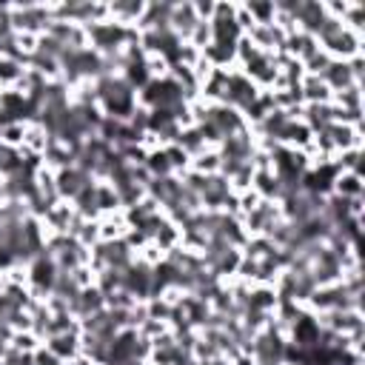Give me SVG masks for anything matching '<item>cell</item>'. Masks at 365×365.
<instances>
[{"mask_svg":"<svg viewBox=\"0 0 365 365\" xmlns=\"http://www.w3.org/2000/svg\"><path fill=\"white\" fill-rule=\"evenodd\" d=\"M94 91H97V106L106 117L111 120H123L128 123L131 114L137 111V91L120 77V74H106L94 80Z\"/></svg>","mask_w":365,"mask_h":365,"instance_id":"obj_1","label":"cell"},{"mask_svg":"<svg viewBox=\"0 0 365 365\" xmlns=\"http://www.w3.org/2000/svg\"><path fill=\"white\" fill-rule=\"evenodd\" d=\"M86 37H88V48H94L100 57H114L120 51H125L128 46H137V29L120 26L114 20H100L86 26Z\"/></svg>","mask_w":365,"mask_h":365,"instance_id":"obj_2","label":"cell"},{"mask_svg":"<svg viewBox=\"0 0 365 365\" xmlns=\"http://www.w3.org/2000/svg\"><path fill=\"white\" fill-rule=\"evenodd\" d=\"M26 271H29V291H31V297L37 299V302H46V297L51 294V288H54V279H57V265H54V259L43 251V254H37L31 262H26Z\"/></svg>","mask_w":365,"mask_h":365,"instance_id":"obj_3","label":"cell"},{"mask_svg":"<svg viewBox=\"0 0 365 365\" xmlns=\"http://www.w3.org/2000/svg\"><path fill=\"white\" fill-rule=\"evenodd\" d=\"M202 123H208L222 140L231 137V134H237V131H245V128H248V123L242 120V114H240L237 108L225 106V103H208Z\"/></svg>","mask_w":365,"mask_h":365,"instance_id":"obj_4","label":"cell"},{"mask_svg":"<svg viewBox=\"0 0 365 365\" xmlns=\"http://www.w3.org/2000/svg\"><path fill=\"white\" fill-rule=\"evenodd\" d=\"M151 285H154V268L134 257V262L123 271V291H128L137 302H145L151 299Z\"/></svg>","mask_w":365,"mask_h":365,"instance_id":"obj_5","label":"cell"},{"mask_svg":"<svg viewBox=\"0 0 365 365\" xmlns=\"http://www.w3.org/2000/svg\"><path fill=\"white\" fill-rule=\"evenodd\" d=\"M259 97V88L240 71V68H231L228 71V88H225V106L237 108L240 114Z\"/></svg>","mask_w":365,"mask_h":365,"instance_id":"obj_6","label":"cell"},{"mask_svg":"<svg viewBox=\"0 0 365 365\" xmlns=\"http://www.w3.org/2000/svg\"><path fill=\"white\" fill-rule=\"evenodd\" d=\"M77 220V211H74V205L68 202V200H57L43 217H40V222H43V231H46V240L51 237V234H68L71 231V222Z\"/></svg>","mask_w":365,"mask_h":365,"instance_id":"obj_7","label":"cell"},{"mask_svg":"<svg viewBox=\"0 0 365 365\" xmlns=\"http://www.w3.org/2000/svg\"><path fill=\"white\" fill-rule=\"evenodd\" d=\"M88 182H91V177L86 171H80L77 165H68V168L54 171V191H57L60 200H68L71 202Z\"/></svg>","mask_w":365,"mask_h":365,"instance_id":"obj_8","label":"cell"},{"mask_svg":"<svg viewBox=\"0 0 365 365\" xmlns=\"http://www.w3.org/2000/svg\"><path fill=\"white\" fill-rule=\"evenodd\" d=\"M297 29L317 37L319 26L328 20V11H325V3L322 0H299V9H297Z\"/></svg>","mask_w":365,"mask_h":365,"instance_id":"obj_9","label":"cell"},{"mask_svg":"<svg viewBox=\"0 0 365 365\" xmlns=\"http://www.w3.org/2000/svg\"><path fill=\"white\" fill-rule=\"evenodd\" d=\"M197 23H200V20H197V11H194V3H191V0H180V3L171 6L168 29H171L182 43L188 40V34H191V29H194Z\"/></svg>","mask_w":365,"mask_h":365,"instance_id":"obj_10","label":"cell"},{"mask_svg":"<svg viewBox=\"0 0 365 365\" xmlns=\"http://www.w3.org/2000/svg\"><path fill=\"white\" fill-rule=\"evenodd\" d=\"M108 6V20L120 23V26H128V29H137L143 11H145V0H114V3H106Z\"/></svg>","mask_w":365,"mask_h":365,"instance_id":"obj_11","label":"cell"},{"mask_svg":"<svg viewBox=\"0 0 365 365\" xmlns=\"http://www.w3.org/2000/svg\"><path fill=\"white\" fill-rule=\"evenodd\" d=\"M103 308H106V297H103V291H100L97 285L80 288V294L68 302V311H71L77 319H83V317H88V314H97V311H103Z\"/></svg>","mask_w":365,"mask_h":365,"instance_id":"obj_12","label":"cell"},{"mask_svg":"<svg viewBox=\"0 0 365 365\" xmlns=\"http://www.w3.org/2000/svg\"><path fill=\"white\" fill-rule=\"evenodd\" d=\"M171 6L168 0H145V11L137 23V31H154V29H168V17H171Z\"/></svg>","mask_w":365,"mask_h":365,"instance_id":"obj_13","label":"cell"},{"mask_svg":"<svg viewBox=\"0 0 365 365\" xmlns=\"http://www.w3.org/2000/svg\"><path fill=\"white\" fill-rule=\"evenodd\" d=\"M331 194H336L342 200L365 197V177L362 174H354V171H336V177L331 182Z\"/></svg>","mask_w":365,"mask_h":365,"instance_id":"obj_14","label":"cell"},{"mask_svg":"<svg viewBox=\"0 0 365 365\" xmlns=\"http://www.w3.org/2000/svg\"><path fill=\"white\" fill-rule=\"evenodd\" d=\"M319 80L328 86V91H331V94L345 91L348 86H354V83H356L345 60H331V63H328V68L322 71V77H319ZM359 86H362V83H359Z\"/></svg>","mask_w":365,"mask_h":365,"instance_id":"obj_15","label":"cell"},{"mask_svg":"<svg viewBox=\"0 0 365 365\" xmlns=\"http://www.w3.org/2000/svg\"><path fill=\"white\" fill-rule=\"evenodd\" d=\"M46 348L66 365L71 356L80 354V331H66V334H54L46 339Z\"/></svg>","mask_w":365,"mask_h":365,"instance_id":"obj_16","label":"cell"},{"mask_svg":"<svg viewBox=\"0 0 365 365\" xmlns=\"http://www.w3.org/2000/svg\"><path fill=\"white\" fill-rule=\"evenodd\" d=\"M302 123L317 134L325 131L334 123V106L331 103H314V106H302Z\"/></svg>","mask_w":365,"mask_h":365,"instance_id":"obj_17","label":"cell"},{"mask_svg":"<svg viewBox=\"0 0 365 365\" xmlns=\"http://www.w3.org/2000/svg\"><path fill=\"white\" fill-rule=\"evenodd\" d=\"M251 188L262 197V200H282V182H279V177L268 168V171H254V177H251Z\"/></svg>","mask_w":365,"mask_h":365,"instance_id":"obj_18","label":"cell"},{"mask_svg":"<svg viewBox=\"0 0 365 365\" xmlns=\"http://www.w3.org/2000/svg\"><path fill=\"white\" fill-rule=\"evenodd\" d=\"M299 94H302V106H314V103H331V91H328V86L319 80V77H311V74H305L302 80H299Z\"/></svg>","mask_w":365,"mask_h":365,"instance_id":"obj_19","label":"cell"},{"mask_svg":"<svg viewBox=\"0 0 365 365\" xmlns=\"http://www.w3.org/2000/svg\"><path fill=\"white\" fill-rule=\"evenodd\" d=\"M97 228H100V242H111V240H123V234L128 231L123 211L117 214H103L97 217Z\"/></svg>","mask_w":365,"mask_h":365,"instance_id":"obj_20","label":"cell"},{"mask_svg":"<svg viewBox=\"0 0 365 365\" xmlns=\"http://www.w3.org/2000/svg\"><path fill=\"white\" fill-rule=\"evenodd\" d=\"M94 200H97V217L123 211L120 197H117V191H114L108 182H97V180H94Z\"/></svg>","mask_w":365,"mask_h":365,"instance_id":"obj_21","label":"cell"},{"mask_svg":"<svg viewBox=\"0 0 365 365\" xmlns=\"http://www.w3.org/2000/svg\"><path fill=\"white\" fill-rule=\"evenodd\" d=\"M331 103L339 106L342 111H362V108H365V91H362L359 83H354V86H348L345 91H336V94L331 97Z\"/></svg>","mask_w":365,"mask_h":365,"instance_id":"obj_22","label":"cell"},{"mask_svg":"<svg viewBox=\"0 0 365 365\" xmlns=\"http://www.w3.org/2000/svg\"><path fill=\"white\" fill-rule=\"evenodd\" d=\"M48 131L40 125V123H26V137H23V145L20 148H26V151H31V154H46V148H48Z\"/></svg>","mask_w":365,"mask_h":365,"instance_id":"obj_23","label":"cell"},{"mask_svg":"<svg viewBox=\"0 0 365 365\" xmlns=\"http://www.w3.org/2000/svg\"><path fill=\"white\" fill-rule=\"evenodd\" d=\"M191 160L197 157V154H202L208 145H205V140H202V134H200V128L197 125H188V128H180V134H177V140H174Z\"/></svg>","mask_w":365,"mask_h":365,"instance_id":"obj_24","label":"cell"},{"mask_svg":"<svg viewBox=\"0 0 365 365\" xmlns=\"http://www.w3.org/2000/svg\"><path fill=\"white\" fill-rule=\"evenodd\" d=\"M20 171H26L20 148H9V145H0V180H6V177H14V174H20ZM29 174H31V171H29Z\"/></svg>","mask_w":365,"mask_h":365,"instance_id":"obj_25","label":"cell"},{"mask_svg":"<svg viewBox=\"0 0 365 365\" xmlns=\"http://www.w3.org/2000/svg\"><path fill=\"white\" fill-rule=\"evenodd\" d=\"M242 9L251 14L254 26H268V23H274V0H245Z\"/></svg>","mask_w":365,"mask_h":365,"instance_id":"obj_26","label":"cell"},{"mask_svg":"<svg viewBox=\"0 0 365 365\" xmlns=\"http://www.w3.org/2000/svg\"><path fill=\"white\" fill-rule=\"evenodd\" d=\"M220 151L217 148H205L202 154H197L194 160H191V171H197V174H205V177H214V174H220Z\"/></svg>","mask_w":365,"mask_h":365,"instance_id":"obj_27","label":"cell"},{"mask_svg":"<svg viewBox=\"0 0 365 365\" xmlns=\"http://www.w3.org/2000/svg\"><path fill=\"white\" fill-rule=\"evenodd\" d=\"M240 251H242V257H245V259H257V262H259V259H265L268 254H274V251H277V245H274L268 237H248V240H245V245H242Z\"/></svg>","mask_w":365,"mask_h":365,"instance_id":"obj_28","label":"cell"},{"mask_svg":"<svg viewBox=\"0 0 365 365\" xmlns=\"http://www.w3.org/2000/svg\"><path fill=\"white\" fill-rule=\"evenodd\" d=\"M143 165H145V171L151 174V180H160V177H174V171H171V163L165 160V151H163V148H157V151H148Z\"/></svg>","mask_w":365,"mask_h":365,"instance_id":"obj_29","label":"cell"},{"mask_svg":"<svg viewBox=\"0 0 365 365\" xmlns=\"http://www.w3.org/2000/svg\"><path fill=\"white\" fill-rule=\"evenodd\" d=\"M365 154H362V148H348V151H339L331 163H334V168L336 171H354V174H362V160Z\"/></svg>","mask_w":365,"mask_h":365,"instance_id":"obj_30","label":"cell"},{"mask_svg":"<svg viewBox=\"0 0 365 365\" xmlns=\"http://www.w3.org/2000/svg\"><path fill=\"white\" fill-rule=\"evenodd\" d=\"M154 245H160L165 254L171 251V248H177L180 245V225H174L168 217H165V222L160 225V231L154 234V240H151Z\"/></svg>","mask_w":365,"mask_h":365,"instance_id":"obj_31","label":"cell"},{"mask_svg":"<svg viewBox=\"0 0 365 365\" xmlns=\"http://www.w3.org/2000/svg\"><path fill=\"white\" fill-rule=\"evenodd\" d=\"M163 151H165V160L171 163V171H174V177H180V174H185L188 168H191V157L177 145V143H168V145H163Z\"/></svg>","mask_w":365,"mask_h":365,"instance_id":"obj_32","label":"cell"},{"mask_svg":"<svg viewBox=\"0 0 365 365\" xmlns=\"http://www.w3.org/2000/svg\"><path fill=\"white\" fill-rule=\"evenodd\" d=\"M23 71H26V68H23L20 63L0 57V88H11V86L23 77Z\"/></svg>","mask_w":365,"mask_h":365,"instance_id":"obj_33","label":"cell"},{"mask_svg":"<svg viewBox=\"0 0 365 365\" xmlns=\"http://www.w3.org/2000/svg\"><path fill=\"white\" fill-rule=\"evenodd\" d=\"M74 240L83 245V248H94L100 242V228H97V220H83V225L77 228Z\"/></svg>","mask_w":365,"mask_h":365,"instance_id":"obj_34","label":"cell"},{"mask_svg":"<svg viewBox=\"0 0 365 365\" xmlns=\"http://www.w3.org/2000/svg\"><path fill=\"white\" fill-rule=\"evenodd\" d=\"M9 345H11V348H17V351H23V354H34V351L43 345V339H40V336H34L31 331H14Z\"/></svg>","mask_w":365,"mask_h":365,"instance_id":"obj_35","label":"cell"},{"mask_svg":"<svg viewBox=\"0 0 365 365\" xmlns=\"http://www.w3.org/2000/svg\"><path fill=\"white\" fill-rule=\"evenodd\" d=\"M23 137H26V123H11V125L0 128V145L20 148L23 145Z\"/></svg>","mask_w":365,"mask_h":365,"instance_id":"obj_36","label":"cell"},{"mask_svg":"<svg viewBox=\"0 0 365 365\" xmlns=\"http://www.w3.org/2000/svg\"><path fill=\"white\" fill-rule=\"evenodd\" d=\"M188 46H194L197 51H202L205 46H211V23H205V20H200L194 29H191V34H188V40H185Z\"/></svg>","mask_w":365,"mask_h":365,"instance_id":"obj_37","label":"cell"},{"mask_svg":"<svg viewBox=\"0 0 365 365\" xmlns=\"http://www.w3.org/2000/svg\"><path fill=\"white\" fill-rule=\"evenodd\" d=\"M328 63H331V57L319 48L317 54H311V57L302 63V68H305V74H311V77H322V71L328 68Z\"/></svg>","mask_w":365,"mask_h":365,"instance_id":"obj_38","label":"cell"},{"mask_svg":"<svg viewBox=\"0 0 365 365\" xmlns=\"http://www.w3.org/2000/svg\"><path fill=\"white\" fill-rule=\"evenodd\" d=\"M71 279L77 282V288H88V285H94V279H97V271H94L91 265H80V268L71 271Z\"/></svg>","mask_w":365,"mask_h":365,"instance_id":"obj_39","label":"cell"},{"mask_svg":"<svg viewBox=\"0 0 365 365\" xmlns=\"http://www.w3.org/2000/svg\"><path fill=\"white\" fill-rule=\"evenodd\" d=\"M194 3V11H197V20H211L214 17V9H217V0H191Z\"/></svg>","mask_w":365,"mask_h":365,"instance_id":"obj_40","label":"cell"},{"mask_svg":"<svg viewBox=\"0 0 365 365\" xmlns=\"http://www.w3.org/2000/svg\"><path fill=\"white\" fill-rule=\"evenodd\" d=\"M31 359H34V365H63V362H60V359L46 348V342L31 354Z\"/></svg>","mask_w":365,"mask_h":365,"instance_id":"obj_41","label":"cell"},{"mask_svg":"<svg viewBox=\"0 0 365 365\" xmlns=\"http://www.w3.org/2000/svg\"><path fill=\"white\" fill-rule=\"evenodd\" d=\"M231 365H257V362H254V356H251V354L240 351V354H234V356H231Z\"/></svg>","mask_w":365,"mask_h":365,"instance_id":"obj_42","label":"cell"},{"mask_svg":"<svg viewBox=\"0 0 365 365\" xmlns=\"http://www.w3.org/2000/svg\"><path fill=\"white\" fill-rule=\"evenodd\" d=\"M66 365H97V362H94L91 356H86V354L80 351V354H77V356H71V359H68Z\"/></svg>","mask_w":365,"mask_h":365,"instance_id":"obj_43","label":"cell"},{"mask_svg":"<svg viewBox=\"0 0 365 365\" xmlns=\"http://www.w3.org/2000/svg\"><path fill=\"white\" fill-rule=\"evenodd\" d=\"M202 365H231V359H228V356H214V359H208V362H202Z\"/></svg>","mask_w":365,"mask_h":365,"instance_id":"obj_44","label":"cell"},{"mask_svg":"<svg viewBox=\"0 0 365 365\" xmlns=\"http://www.w3.org/2000/svg\"><path fill=\"white\" fill-rule=\"evenodd\" d=\"M3 288H6V277L0 274V294H3Z\"/></svg>","mask_w":365,"mask_h":365,"instance_id":"obj_45","label":"cell"},{"mask_svg":"<svg viewBox=\"0 0 365 365\" xmlns=\"http://www.w3.org/2000/svg\"><path fill=\"white\" fill-rule=\"evenodd\" d=\"M0 97H3V88H0Z\"/></svg>","mask_w":365,"mask_h":365,"instance_id":"obj_46","label":"cell"}]
</instances>
